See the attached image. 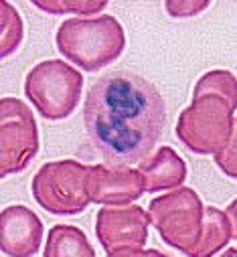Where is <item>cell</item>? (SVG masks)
I'll list each match as a JSON object with an SVG mask.
<instances>
[{
	"label": "cell",
	"mask_w": 237,
	"mask_h": 257,
	"mask_svg": "<svg viewBox=\"0 0 237 257\" xmlns=\"http://www.w3.org/2000/svg\"><path fill=\"white\" fill-rule=\"evenodd\" d=\"M209 3H166L164 9L170 13L174 19H183V17H195L197 13L205 11Z\"/></svg>",
	"instance_id": "cell-16"
},
{
	"label": "cell",
	"mask_w": 237,
	"mask_h": 257,
	"mask_svg": "<svg viewBox=\"0 0 237 257\" xmlns=\"http://www.w3.org/2000/svg\"><path fill=\"white\" fill-rule=\"evenodd\" d=\"M83 123L107 166L130 168L146 160L158 144L166 123V101L142 75L109 71L89 87Z\"/></svg>",
	"instance_id": "cell-1"
},
{
	"label": "cell",
	"mask_w": 237,
	"mask_h": 257,
	"mask_svg": "<svg viewBox=\"0 0 237 257\" xmlns=\"http://www.w3.org/2000/svg\"><path fill=\"white\" fill-rule=\"evenodd\" d=\"M0 176L21 172L39 150L37 119L27 103L17 97L0 99Z\"/></svg>",
	"instance_id": "cell-7"
},
{
	"label": "cell",
	"mask_w": 237,
	"mask_h": 257,
	"mask_svg": "<svg viewBox=\"0 0 237 257\" xmlns=\"http://www.w3.org/2000/svg\"><path fill=\"white\" fill-rule=\"evenodd\" d=\"M235 134V77L211 71L199 79L193 105L176 123V136L197 154H217Z\"/></svg>",
	"instance_id": "cell-2"
},
{
	"label": "cell",
	"mask_w": 237,
	"mask_h": 257,
	"mask_svg": "<svg viewBox=\"0 0 237 257\" xmlns=\"http://www.w3.org/2000/svg\"><path fill=\"white\" fill-rule=\"evenodd\" d=\"M57 49L87 73L99 71L124 53L126 33L115 17L69 19L55 35Z\"/></svg>",
	"instance_id": "cell-3"
},
{
	"label": "cell",
	"mask_w": 237,
	"mask_h": 257,
	"mask_svg": "<svg viewBox=\"0 0 237 257\" xmlns=\"http://www.w3.org/2000/svg\"><path fill=\"white\" fill-rule=\"evenodd\" d=\"M144 192V178L136 168H111L95 164L89 170L87 195L91 203L126 205Z\"/></svg>",
	"instance_id": "cell-9"
},
{
	"label": "cell",
	"mask_w": 237,
	"mask_h": 257,
	"mask_svg": "<svg viewBox=\"0 0 237 257\" xmlns=\"http://www.w3.org/2000/svg\"><path fill=\"white\" fill-rule=\"evenodd\" d=\"M203 205L193 188H179L172 195L150 201V223L160 237L187 255H193L203 231Z\"/></svg>",
	"instance_id": "cell-6"
},
{
	"label": "cell",
	"mask_w": 237,
	"mask_h": 257,
	"mask_svg": "<svg viewBox=\"0 0 237 257\" xmlns=\"http://www.w3.org/2000/svg\"><path fill=\"white\" fill-rule=\"evenodd\" d=\"M0 11H3V17H0V21H3V43H0V57L7 59L21 45L25 27H23V21H21V17L15 11L13 5L3 3V5H0Z\"/></svg>",
	"instance_id": "cell-14"
},
{
	"label": "cell",
	"mask_w": 237,
	"mask_h": 257,
	"mask_svg": "<svg viewBox=\"0 0 237 257\" xmlns=\"http://www.w3.org/2000/svg\"><path fill=\"white\" fill-rule=\"evenodd\" d=\"M138 170L144 178V190L148 192L179 186L187 176V164L170 146L158 148L152 158L138 164Z\"/></svg>",
	"instance_id": "cell-11"
},
{
	"label": "cell",
	"mask_w": 237,
	"mask_h": 257,
	"mask_svg": "<svg viewBox=\"0 0 237 257\" xmlns=\"http://www.w3.org/2000/svg\"><path fill=\"white\" fill-rule=\"evenodd\" d=\"M37 9L47 13H77V15H95L107 7V0L101 3H45V0H35Z\"/></svg>",
	"instance_id": "cell-15"
},
{
	"label": "cell",
	"mask_w": 237,
	"mask_h": 257,
	"mask_svg": "<svg viewBox=\"0 0 237 257\" xmlns=\"http://www.w3.org/2000/svg\"><path fill=\"white\" fill-rule=\"evenodd\" d=\"M93 257L95 249L89 245L85 233L71 225H57L49 231L45 257Z\"/></svg>",
	"instance_id": "cell-13"
},
{
	"label": "cell",
	"mask_w": 237,
	"mask_h": 257,
	"mask_svg": "<svg viewBox=\"0 0 237 257\" xmlns=\"http://www.w3.org/2000/svg\"><path fill=\"white\" fill-rule=\"evenodd\" d=\"M43 237L41 219L23 205L7 207L0 213V249L11 257H27L39 251Z\"/></svg>",
	"instance_id": "cell-10"
},
{
	"label": "cell",
	"mask_w": 237,
	"mask_h": 257,
	"mask_svg": "<svg viewBox=\"0 0 237 257\" xmlns=\"http://www.w3.org/2000/svg\"><path fill=\"white\" fill-rule=\"evenodd\" d=\"M150 225V215L142 207H130L124 211L101 209L95 217V235L111 257L128 255H162L160 251H142Z\"/></svg>",
	"instance_id": "cell-8"
},
{
	"label": "cell",
	"mask_w": 237,
	"mask_h": 257,
	"mask_svg": "<svg viewBox=\"0 0 237 257\" xmlns=\"http://www.w3.org/2000/svg\"><path fill=\"white\" fill-rule=\"evenodd\" d=\"M235 237V221H229L227 213H221L213 207L205 209L203 213V231L199 243L193 251V257H209L215 255L229 239Z\"/></svg>",
	"instance_id": "cell-12"
},
{
	"label": "cell",
	"mask_w": 237,
	"mask_h": 257,
	"mask_svg": "<svg viewBox=\"0 0 237 257\" xmlns=\"http://www.w3.org/2000/svg\"><path fill=\"white\" fill-rule=\"evenodd\" d=\"M83 77L57 59L35 65L25 79V95L45 119H65L79 103Z\"/></svg>",
	"instance_id": "cell-4"
},
{
	"label": "cell",
	"mask_w": 237,
	"mask_h": 257,
	"mask_svg": "<svg viewBox=\"0 0 237 257\" xmlns=\"http://www.w3.org/2000/svg\"><path fill=\"white\" fill-rule=\"evenodd\" d=\"M91 166L75 160L47 162L33 178L35 201L53 215H79L87 209V180Z\"/></svg>",
	"instance_id": "cell-5"
}]
</instances>
